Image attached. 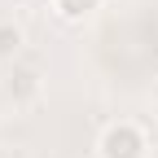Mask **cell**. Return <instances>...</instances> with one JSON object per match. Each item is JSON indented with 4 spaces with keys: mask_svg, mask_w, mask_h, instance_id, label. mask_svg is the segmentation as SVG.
Returning <instances> with one entry per match:
<instances>
[{
    "mask_svg": "<svg viewBox=\"0 0 158 158\" xmlns=\"http://www.w3.org/2000/svg\"><path fill=\"white\" fill-rule=\"evenodd\" d=\"M101 5H106V0H48L53 18H57V22H70V27H84L88 18H97Z\"/></svg>",
    "mask_w": 158,
    "mask_h": 158,
    "instance_id": "3",
    "label": "cell"
},
{
    "mask_svg": "<svg viewBox=\"0 0 158 158\" xmlns=\"http://www.w3.org/2000/svg\"><path fill=\"white\" fill-rule=\"evenodd\" d=\"M149 149H154V141H149L145 123H136V118H110L92 141L97 158H149Z\"/></svg>",
    "mask_w": 158,
    "mask_h": 158,
    "instance_id": "1",
    "label": "cell"
},
{
    "mask_svg": "<svg viewBox=\"0 0 158 158\" xmlns=\"http://www.w3.org/2000/svg\"><path fill=\"white\" fill-rule=\"evenodd\" d=\"M5 92H9V101H13V106H35V101H40V92H44L40 66H31V62H22V57H18V62L9 66Z\"/></svg>",
    "mask_w": 158,
    "mask_h": 158,
    "instance_id": "2",
    "label": "cell"
},
{
    "mask_svg": "<svg viewBox=\"0 0 158 158\" xmlns=\"http://www.w3.org/2000/svg\"><path fill=\"white\" fill-rule=\"evenodd\" d=\"M27 48V31L18 22H0V66H13Z\"/></svg>",
    "mask_w": 158,
    "mask_h": 158,
    "instance_id": "4",
    "label": "cell"
}]
</instances>
